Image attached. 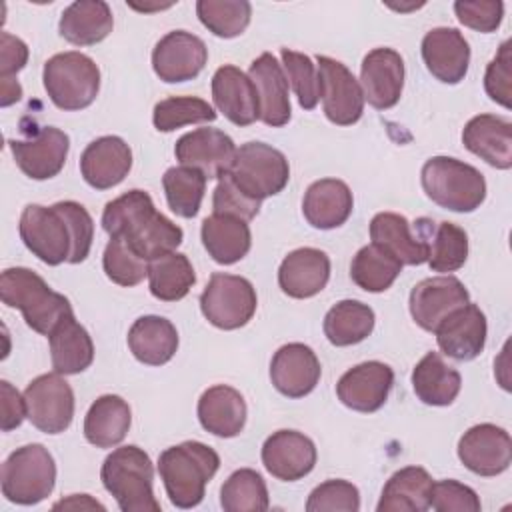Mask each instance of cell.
I'll return each mask as SVG.
<instances>
[{
    "label": "cell",
    "mask_w": 512,
    "mask_h": 512,
    "mask_svg": "<svg viewBox=\"0 0 512 512\" xmlns=\"http://www.w3.org/2000/svg\"><path fill=\"white\" fill-rule=\"evenodd\" d=\"M102 228L110 238H124L146 262L176 252L184 232L160 214L144 190H128L110 200L102 212Z\"/></svg>",
    "instance_id": "1"
},
{
    "label": "cell",
    "mask_w": 512,
    "mask_h": 512,
    "mask_svg": "<svg viewBox=\"0 0 512 512\" xmlns=\"http://www.w3.org/2000/svg\"><path fill=\"white\" fill-rule=\"evenodd\" d=\"M218 468L220 456L198 440L170 446L158 456V474L176 508L198 506Z\"/></svg>",
    "instance_id": "2"
},
{
    "label": "cell",
    "mask_w": 512,
    "mask_h": 512,
    "mask_svg": "<svg viewBox=\"0 0 512 512\" xmlns=\"http://www.w3.org/2000/svg\"><path fill=\"white\" fill-rule=\"evenodd\" d=\"M0 298L6 306L18 308L26 324L44 336H50L60 322L74 316L70 300L54 292L42 276L24 266L6 268L2 272Z\"/></svg>",
    "instance_id": "3"
},
{
    "label": "cell",
    "mask_w": 512,
    "mask_h": 512,
    "mask_svg": "<svg viewBox=\"0 0 512 512\" xmlns=\"http://www.w3.org/2000/svg\"><path fill=\"white\" fill-rule=\"evenodd\" d=\"M100 480L114 496L122 512H158L160 502L154 496V468L150 456L134 446H120L106 456L100 468Z\"/></svg>",
    "instance_id": "4"
},
{
    "label": "cell",
    "mask_w": 512,
    "mask_h": 512,
    "mask_svg": "<svg viewBox=\"0 0 512 512\" xmlns=\"http://www.w3.org/2000/svg\"><path fill=\"white\" fill-rule=\"evenodd\" d=\"M426 196L450 212H474L486 198L482 172L458 158L432 156L420 172Z\"/></svg>",
    "instance_id": "5"
},
{
    "label": "cell",
    "mask_w": 512,
    "mask_h": 512,
    "mask_svg": "<svg viewBox=\"0 0 512 512\" xmlns=\"http://www.w3.org/2000/svg\"><path fill=\"white\" fill-rule=\"evenodd\" d=\"M44 90L52 104L66 112L88 108L100 90V68L96 62L76 50L54 54L46 60Z\"/></svg>",
    "instance_id": "6"
},
{
    "label": "cell",
    "mask_w": 512,
    "mask_h": 512,
    "mask_svg": "<svg viewBox=\"0 0 512 512\" xmlns=\"http://www.w3.org/2000/svg\"><path fill=\"white\" fill-rule=\"evenodd\" d=\"M2 496L14 504L32 506L46 500L56 484V462L46 446L16 448L2 464Z\"/></svg>",
    "instance_id": "7"
},
{
    "label": "cell",
    "mask_w": 512,
    "mask_h": 512,
    "mask_svg": "<svg viewBox=\"0 0 512 512\" xmlns=\"http://www.w3.org/2000/svg\"><path fill=\"white\" fill-rule=\"evenodd\" d=\"M228 176L248 198L262 202L286 188L290 166L278 148L264 142H246L236 150Z\"/></svg>",
    "instance_id": "8"
},
{
    "label": "cell",
    "mask_w": 512,
    "mask_h": 512,
    "mask_svg": "<svg viewBox=\"0 0 512 512\" xmlns=\"http://www.w3.org/2000/svg\"><path fill=\"white\" fill-rule=\"evenodd\" d=\"M258 306L256 290L244 276L214 272L200 294V310L204 318L220 330H236L246 326Z\"/></svg>",
    "instance_id": "9"
},
{
    "label": "cell",
    "mask_w": 512,
    "mask_h": 512,
    "mask_svg": "<svg viewBox=\"0 0 512 512\" xmlns=\"http://www.w3.org/2000/svg\"><path fill=\"white\" fill-rule=\"evenodd\" d=\"M18 232L24 246L44 264L58 266L70 260L72 234L56 206L28 204L20 214Z\"/></svg>",
    "instance_id": "10"
},
{
    "label": "cell",
    "mask_w": 512,
    "mask_h": 512,
    "mask_svg": "<svg viewBox=\"0 0 512 512\" xmlns=\"http://www.w3.org/2000/svg\"><path fill=\"white\" fill-rule=\"evenodd\" d=\"M26 418L44 434L64 432L74 418V392L62 374H40L24 390Z\"/></svg>",
    "instance_id": "11"
},
{
    "label": "cell",
    "mask_w": 512,
    "mask_h": 512,
    "mask_svg": "<svg viewBox=\"0 0 512 512\" xmlns=\"http://www.w3.org/2000/svg\"><path fill=\"white\" fill-rule=\"evenodd\" d=\"M320 98L326 118L336 126H352L364 112V92L354 74L330 56H316Z\"/></svg>",
    "instance_id": "12"
},
{
    "label": "cell",
    "mask_w": 512,
    "mask_h": 512,
    "mask_svg": "<svg viewBox=\"0 0 512 512\" xmlns=\"http://www.w3.org/2000/svg\"><path fill=\"white\" fill-rule=\"evenodd\" d=\"M208 62V48L202 38L186 30H172L152 50V68L162 82L176 84L194 80Z\"/></svg>",
    "instance_id": "13"
},
{
    "label": "cell",
    "mask_w": 512,
    "mask_h": 512,
    "mask_svg": "<svg viewBox=\"0 0 512 512\" xmlns=\"http://www.w3.org/2000/svg\"><path fill=\"white\" fill-rule=\"evenodd\" d=\"M234 140L218 128H196L176 140L174 156L180 166L200 170L208 180L224 176L236 158Z\"/></svg>",
    "instance_id": "14"
},
{
    "label": "cell",
    "mask_w": 512,
    "mask_h": 512,
    "mask_svg": "<svg viewBox=\"0 0 512 512\" xmlns=\"http://www.w3.org/2000/svg\"><path fill=\"white\" fill-rule=\"evenodd\" d=\"M460 462L478 476H496L512 462L510 434L490 422L468 428L458 440Z\"/></svg>",
    "instance_id": "15"
},
{
    "label": "cell",
    "mask_w": 512,
    "mask_h": 512,
    "mask_svg": "<svg viewBox=\"0 0 512 512\" xmlns=\"http://www.w3.org/2000/svg\"><path fill=\"white\" fill-rule=\"evenodd\" d=\"M392 384L394 370L384 362L368 360L356 364L340 376L336 396L346 408L370 414L386 404Z\"/></svg>",
    "instance_id": "16"
},
{
    "label": "cell",
    "mask_w": 512,
    "mask_h": 512,
    "mask_svg": "<svg viewBox=\"0 0 512 512\" xmlns=\"http://www.w3.org/2000/svg\"><path fill=\"white\" fill-rule=\"evenodd\" d=\"M16 166L32 180H48L64 168L70 138L56 126H44L28 140H8Z\"/></svg>",
    "instance_id": "17"
},
{
    "label": "cell",
    "mask_w": 512,
    "mask_h": 512,
    "mask_svg": "<svg viewBox=\"0 0 512 512\" xmlns=\"http://www.w3.org/2000/svg\"><path fill=\"white\" fill-rule=\"evenodd\" d=\"M470 302L466 286L456 276H434L420 280L410 292V314L414 322L426 330L434 332L438 324L456 308Z\"/></svg>",
    "instance_id": "18"
},
{
    "label": "cell",
    "mask_w": 512,
    "mask_h": 512,
    "mask_svg": "<svg viewBox=\"0 0 512 512\" xmlns=\"http://www.w3.org/2000/svg\"><path fill=\"white\" fill-rule=\"evenodd\" d=\"M314 442L298 430H278L262 444L264 468L282 482H296L316 466Z\"/></svg>",
    "instance_id": "19"
},
{
    "label": "cell",
    "mask_w": 512,
    "mask_h": 512,
    "mask_svg": "<svg viewBox=\"0 0 512 512\" xmlns=\"http://www.w3.org/2000/svg\"><path fill=\"white\" fill-rule=\"evenodd\" d=\"M320 376L322 366L316 352L302 342L284 344L272 356L270 380L288 398L308 396L320 382Z\"/></svg>",
    "instance_id": "20"
},
{
    "label": "cell",
    "mask_w": 512,
    "mask_h": 512,
    "mask_svg": "<svg viewBox=\"0 0 512 512\" xmlns=\"http://www.w3.org/2000/svg\"><path fill=\"white\" fill-rule=\"evenodd\" d=\"M360 86L364 100L376 110L398 104L404 88V60L392 48L370 50L360 66Z\"/></svg>",
    "instance_id": "21"
},
{
    "label": "cell",
    "mask_w": 512,
    "mask_h": 512,
    "mask_svg": "<svg viewBox=\"0 0 512 512\" xmlns=\"http://www.w3.org/2000/svg\"><path fill=\"white\" fill-rule=\"evenodd\" d=\"M486 316L476 304H464L452 310L434 330L438 348L460 362L474 360L486 344Z\"/></svg>",
    "instance_id": "22"
},
{
    "label": "cell",
    "mask_w": 512,
    "mask_h": 512,
    "mask_svg": "<svg viewBox=\"0 0 512 512\" xmlns=\"http://www.w3.org/2000/svg\"><path fill=\"white\" fill-rule=\"evenodd\" d=\"M422 60L436 80L458 84L464 80L470 64L468 40L456 28H432L422 38Z\"/></svg>",
    "instance_id": "23"
},
{
    "label": "cell",
    "mask_w": 512,
    "mask_h": 512,
    "mask_svg": "<svg viewBox=\"0 0 512 512\" xmlns=\"http://www.w3.org/2000/svg\"><path fill=\"white\" fill-rule=\"evenodd\" d=\"M248 76L258 92L260 120L266 126L280 128L288 124L292 116L290 96H288V78L282 64L270 52H262L252 60Z\"/></svg>",
    "instance_id": "24"
},
{
    "label": "cell",
    "mask_w": 512,
    "mask_h": 512,
    "mask_svg": "<svg viewBox=\"0 0 512 512\" xmlns=\"http://www.w3.org/2000/svg\"><path fill=\"white\" fill-rule=\"evenodd\" d=\"M132 168V150L120 136H100L92 140L80 156V174L96 190L120 184Z\"/></svg>",
    "instance_id": "25"
},
{
    "label": "cell",
    "mask_w": 512,
    "mask_h": 512,
    "mask_svg": "<svg viewBox=\"0 0 512 512\" xmlns=\"http://www.w3.org/2000/svg\"><path fill=\"white\" fill-rule=\"evenodd\" d=\"M212 100L218 112L236 126H250L260 120L258 92L250 76L232 64H224L214 72Z\"/></svg>",
    "instance_id": "26"
},
{
    "label": "cell",
    "mask_w": 512,
    "mask_h": 512,
    "mask_svg": "<svg viewBox=\"0 0 512 512\" xmlns=\"http://www.w3.org/2000/svg\"><path fill=\"white\" fill-rule=\"evenodd\" d=\"M420 234H412L410 222L396 212H378L370 220V238L374 244H380L388 252H392L402 264L418 266L428 262L430 246L426 234H430L432 224L428 228L422 226V220L416 222Z\"/></svg>",
    "instance_id": "27"
},
{
    "label": "cell",
    "mask_w": 512,
    "mask_h": 512,
    "mask_svg": "<svg viewBox=\"0 0 512 512\" xmlns=\"http://www.w3.org/2000/svg\"><path fill=\"white\" fill-rule=\"evenodd\" d=\"M330 280V258L318 248H296L288 252L278 268V286L290 298H312Z\"/></svg>",
    "instance_id": "28"
},
{
    "label": "cell",
    "mask_w": 512,
    "mask_h": 512,
    "mask_svg": "<svg viewBox=\"0 0 512 512\" xmlns=\"http://www.w3.org/2000/svg\"><path fill=\"white\" fill-rule=\"evenodd\" d=\"M462 144L498 170L512 166V124L506 118L494 114L470 118L462 130Z\"/></svg>",
    "instance_id": "29"
},
{
    "label": "cell",
    "mask_w": 512,
    "mask_h": 512,
    "mask_svg": "<svg viewBox=\"0 0 512 512\" xmlns=\"http://www.w3.org/2000/svg\"><path fill=\"white\" fill-rule=\"evenodd\" d=\"M354 208L352 190L338 178H322L312 182L302 200V214L310 226L332 230L342 226Z\"/></svg>",
    "instance_id": "30"
},
{
    "label": "cell",
    "mask_w": 512,
    "mask_h": 512,
    "mask_svg": "<svg viewBox=\"0 0 512 512\" xmlns=\"http://www.w3.org/2000/svg\"><path fill=\"white\" fill-rule=\"evenodd\" d=\"M196 412L200 426L206 432L218 438H234L244 430L248 408L244 396L236 388L216 384L202 392Z\"/></svg>",
    "instance_id": "31"
},
{
    "label": "cell",
    "mask_w": 512,
    "mask_h": 512,
    "mask_svg": "<svg viewBox=\"0 0 512 512\" xmlns=\"http://www.w3.org/2000/svg\"><path fill=\"white\" fill-rule=\"evenodd\" d=\"M202 244L208 256L218 264H236L242 260L252 246V234L246 220L232 214L212 212L204 218L200 228Z\"/></svg>",
    "instance_id": "32"
},
{
    "label": "cell",
    "mask_w": 512,
    "mask_h": 512,
    "mask_svg": "<svg viewBox=\"0 0 512 512\" xmlns=\"http://www.w3.org/2000/svg\"><path fill=\"white\" fill-rule=\"evenodd\" d=\"M128 348L138 362L162 366L178 350L176 326L164 316H140L128 330Z\"/></svg>",
    "instance_id": "33"
},
{
    "label": "cell",
    "mask_w": 512,
    "mask_h": 512,
    "mask_svg": "<svg viewBox=\"0 0 512 512\" xmlns=\"http://www.w3.org/2000/svg\"><path fill=\"white\" fill-rule=\"evenodd\" d=\"M114 28V16L104 0H78L64 8L58 30L74 46H92L102 42Z\"/></svg>",
    "instance_id": "34"
},
{
    "label": "cell",
    "mask_w": 512,
    "mask_h": 512,
    "mask_svg": "<svg viewBox=\"0 0 512 512\" xmlns=\"http://www.w3.org/2000/svg\"><path fill=\"white\" fill-rule=\"evenodd\" d=\"M132 424L128 402L116 394H104L92 402L84 418V438L96 448L120 444Z\"/></svg>",
    "instance_id": "35"
},
{
    "label": "cell",
    "mask_w": 512,
    "mask_h": 512,
    "mask_svg": "<svg viewBox=\"0 0 512 512\" xmlns=\"http://www.w3.org/2000/svg\"><path fill=\"white\" fill-rule=\"evenodd\" d=\"M432 476L420 466H406L394 472L382 488L378 512H424L430 508Z\"/></svg>",
    "instance_id": "36"
},
{
    "label": "cell",
    "mask_w": 512,
    "mask_h": 512,
    "mask_svg": "<svg viewBox=\"0 0 512 512\" xmlns=\"http://www.w3.org/2000/svg\"><path fill=\"white\" fill-rule=\"evenodd\" d=\"M48 340L52 368L58 374H80L94 360V342L88 330L80 322H76L74 316L60 322L52 330Z\"/></svg>",
    "instance_id": "37"
},
{
    "label": "cell",
    "mask_w": 512,
    "mask_h": 512,
    "mask_svg": "<svg viewBox=\"0 0 512 512\" xmlns=\"http://www.w3.org/2000/svg\"><path fill=\"white\" fill-rule=\"evenodd\" d=\"M412 388L428 406H450L462 388V376L438 352H428L412 370Z\"/></svg>",
    "instance_id": "38"
},
{
    "label": "cell",
    "mask_w": 512,
    "mask_h": 512,
    "mask_svg": "<svg viewBox=\"0 0 512 512\" xmlns=\"http://www.w3.org/2000/svg\"><path fill=\"white\" fill-rule=\"evenodd\" d=\"M374 310L360 300H340L324 316V336L334 346H352L374 330Z\"/></svg>",
    "instance_id": "39"
},
{
    "label": "cell",
    "mask_w": 512,
    "mask_h": 512,
    "mask_svg": "<svg viewBox=\"0 0 512 512\" xmlns=\"http://www.w3.org/2000/svg\"><path fill=\"white\" fill-rule=\"evenodd\" d=\"M196 284V272L186 254L170 252L148 262L150 294L162 302L182 300Z\"/></svg>",
    "instance_id": "40"
},
{
    "label": "cell",
    "mask_w": 512,
    "mask_h": 512,
    "mask_svg": "<svg viewBox=\"0 0 512 512\" xmlns=\"http://www.w3.org/2000/svg\"><path fill=\"white\" fill-rule=\"evenodd\" d=\"M402 262L380 244L362 246L350 264L352 282L366 292L388 290L402 272Z\"/></svg>",
    "instance_id": "41"
},
{
    "label": "cell",
    "mask_w": 512,
    "mask_h": 512,
    "mask_svg": "<svg viewBox=\"0 0 512 512\" xmlns=\"http://www.w3.org/2000/svg\"><path fill=\"white\" fill-rule=\"evenodd\" d=\"M206 176L190 166H172L162 176L166 202L176 216L194 218L206 192Z\"/></svg>",
    "instance_id": "42"
},
{
    "label": "cell",
    "mask_w": 512,
    "mask_h": 512,
    "mask_svg": "<svg viewBox=\"0 0 512 512\" xmlns=\"http://www.w3.org/2000/svg\"><path fill=\"white\" fill-rule=\"evenodd\" d=\"M220 506L226 512H264L270 506L264 478L252 468L232 472L220 488Z\"/></svg>",
    "instance_id": "43"
},
{
    "label": "cell",
    "mask_w": 512,
    "mask_h": 512,
    "mask_svg": "<svg viewBox=\"0 0 512 512\" xmlns=\"http://www.w3.org/2000/svg\"><path fill=\"white\" fill-rule=\"evenodd\" d=\"M198 20L218 38L240 36L252 16V6L246 0H198Z\"/></svg>",
    "instance_id": "44"
},
{
    "label": "cell",
    "mask_w": 512,
    "mask_h": 512,
    "mask_svg": "<svg viewBox=\"0 0 512 512\" xmlns=\"http://www.w3.org/2000/svg\"><path fill=\"white\" fill-rule=\"evenodd\" d=\"M216 110L196 96H170L160 100L152 112V124L158 132H172L188 124L214 122Z\"/></svg>",
    "instance_id": "45"
},
{
    "label": "cell",
    "mask_w": 512,
    "mask_h": 512,
    "mask_svg": "<svg viewBox=\"0 0 512 512\" xmlns=\"http://www.w3.org/2000/svg\"><path fill=\"white\" fill-rule=\"evenodd\" d=\"M428 266L434 272H456L468 258V234L452 222H440L430 230Z\"/></svg>",
    "instance_id": "46"
},
{
    "label": "cell",
    "mask_w": 512,
    "mask_h": 512,
    "mask_svg": "<svg viewBox=\"0 0 512 512\" xmlns=\"http://www.w3.org/2000/svg\"><path fill=\"white\" fill-rule=\"evenodd\" d=\"M102 266L106 276L118 286L130 288L148 276V262L124 238H110L104 248Z\"/></svg>",
    "instance_id": "47"
},
{
    "label": "cell",
    "mask_w": 512,
    "mask_h": 512,
    "mask_svg": "<svg viewBox=\"0 0 512 512\" xmlns=\"http://www.w3.org/2000/svg\"><path fill=\"white\" fill-rule=\"evenodd\" d=\"M280 56H282V66L286 70V78L294 94L298 96V104L304 110L316 108L320 100V78L312 58L308 54H302L290 48H282Z\"/></svg>",
    "instance_id": "48"
},
{
    "label": "cell",
    "mask_w": 512,
    "mask_h": 512,
    "mask_svg": "<svg viewBox=\"0 0 512 512\" xmlns=\"http://www.w3.org/2000/svg\"><path fill=\"white\" fill-rule=\"evenodd\" d=\"M358 512L360 510V492L348 480H326L318 484L308 500L306 512Z\"/></svg>",
    "instance_id": "49"
},
{
    "label": "cell",
    "mask_w": 512,
    "mask_h": 512,
    "mask_svg": "<svg viewBox=\"0 0 512 512\" xmlns=\"http://www.w3.org/2000/svg\"><path fill=\"white\" fill-rule=\"evenodd\" d=\"M62 216L68 222L70 234H72V254H70V264H80L88 258L90 248H92V240H94V222L90 212L74 202V200H62L54 204Z\"/></svg>",
    "instance_id": "50"
},
{
    "label": "cell",
    "mask_w": 512,
    "mask_h": 512,
    "mask_svg": "<svg viewBox=\"0 0 512 512\" xmlns=\"http://www.w3.org/2000/svg\"><path fill=\"white\" fill-rule=\"evenodd\" d=\"M260 206H262V202L248 198L234 184V180L228 176V172L218 178V184H216L214 196H212V212L232 214V216H238L248 222L260 212Z\"/></svg>",
    "instance_id": "51"
},
{
    "label": "cell",
    "mask_w": 512,
    "mask_h": 512,
    "mask_svg": "<svg viewBox=\"0 0 512 512\" xmlns=\"http://www.w3.org/2000/svg\"><path fill=\"white\" fill-rule=\"evenodd\" d=\"M430 508L436 512H480L482 504L470 486L448 478L434 482Z\"/></svg>",
    "instance_id": "52"
},
{
    "label": "cell",
    "mask_w": 512,
    "mask_h": 512,
    "mask_svg": "<svg viewBox=\"0 0 512 512\" xmlns=\"http://www.w3.org/2000/svg\"><path fill=\"white\" fill-rule=\"evenodd\" d=\"M454 12L460 24L476 32H494L504 16V4L500 0H458Z\"/></svg>",
    "instance_id": "53"
},
{
    "label": "cell",
    "mask_w": 512,
    "mask_h": 512,
    "mask_svg": "<svg viewBox=\"0 0 512 512\" xmlns=\"http://www.w3.org/2000/svg\"><path fill=\"white\" fill-rule=\"evenodd\" d=\"M486 94L500 106L510 108L512 96V72H510V40L502 42L498 54L490 60L484 74Z\"/></svg>",
    "instance_id": "54"
},
{
    "label": "cell",
    "mask_w": 512,
    "mask_h": 512,
    "mask_svg": "<svg viewBox=\"0 0 512 512\" xmlns=\"http://www.w3.org/2000/svg\"><path fill=\"white\" fill-rule=\"evenodd\" d=\"M28 62V46L10 32L0 34V80L12 78Z\"/></svg>",
    "instance_id": "55"
},
{
    "label": "cell",
    "mask_w": 512,
    "mask_h": 512,
    "mask_svg": "<svg viewBox=\"0 0 512 512\" xmlns=\"http://www.w3.org/2000/svg\"><path fill=\"white\" fill-rule=\"evenodd\" d=\"M2 392V432H10L26 418V400L8 380L0 382Z\"/></svg>",
    "instance_id": "56"
},
{
    "label": "cell",
    "mask_w": 512,
    "mask_h": 512,
    "mask_svg": "<svg viewBox=\"0 0 512 512\" xmlns=\"http://www.w3.org/2000/svg\"><path fill=\"white\" fill-rule=\"evenodd\" d=\"M52 508L54 510H58V508H74V510H78V508L80 510H84V508H98V510H106L100 502L92 500L88 494H72L70 498L56 502Z\"/></svg>",
    "instance_id": "57"
},
{
    "label": "cell",
    "mask_w": 512,
    "mask_h": 512,
    "mask_svg": "<svg viewBox=\"0 0 512 512\" xmlns=\"http://www.w3.org/2000/svg\"><path fill=\"white\" fill-rule=\"evenodd\" d=\"M2 88H0V104L6 108L22 98V86L14 78H2Z\"/></svg>",
    "instance_id": "58"
}]
</instances>
